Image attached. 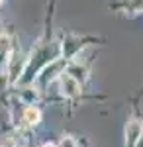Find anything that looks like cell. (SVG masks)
I'll return each instance as SVG.
<instances>
[{
  "label": "cell",
  "instance_id": "cell-7",
  "mask_svg": "<svg viewBox=\"0 0 143 147\" xmlns=\"http://www.w3.org/2000/svg\"><path fill=\"white\" fill-rule=\"evenodd\" d=\"M130 8L133 12H139L143 8V0H132V4H130Z\"/></svg>",
  "mask_w": 143,
  "mask_h": 147
},
{
  "label": "cell",
  "instance_id": "cell-1",
  "mask_svg": "<svg viewBox=\"0 0 143 147\" xmlns=\"http://www.w3.org/2000/svg\"><path fill=\"white\" fill-rule=\"evenodd\" d=\"M61 88H63V94L69 96V98H75L80 94V82L77 79H73L71 75H65L63 73V77H61Z\"/></svg>",
  "mask_w": 143,
  "mask_h": 147
},
{
  "label": "cell",
  "instance_id": "cell-2",
  "mask_svg": "<svg viewBox=\"0 0 143 147\" xmlns=\"http://www.w3.org/2000/svg\"><path fill=\"white\" fill-rule=\"evenodd\" d=\"M143 134V125L137 122V120H132L127 127H125V137H127V147H135L137 145V141H139V137Z\"/></svg>",
  "mask_w": 143,
  "mask_h": 147
},
{
  "label": "cell",
  "instance_id": "cell-9",
  "mask_svg": "<svg viewBox=\"0 0 143 147\" xmlns=\"http://www.w3.org/2000/svg\"><path fill=\"white\" fill-rule=\"evenodd\" d=\"M4 147H12V145H10V143H8V145H4Z\"/></svg>",
  "mask_w": 143,
  "mask_h": 147
},
{
  "label": "cell",
  "instance_id": "cell-10",
  "mask_svg": "<svg viewBox=\"0 0 143 147\" xmlns=\"http://www.w3.org/2000/svg\"><path fill=\"white\" fill-rule=\"evenodd\" d=\"M0 2H2V0H0Z\"/></svg>",
  "mask_w": 143,
  "mask_h": 147
},
{
  "label": "cell",
  "instance_id": "cell-3",
  "mask_svg": "<svg viewBox=\"0 0 143 147\" xmlns=\"http://www.w3.org/2000/svg\"><path fill=\"white\" fill-rule=\"evenodd\" d=\"M39 120H41V112H39V108H35V106H28L26 112H24V122H26V125H37V124H39Z\"/></svg>",
  "mask_w": 143,
  "mask_h": 147
},
{
  "label": "cell",
  "instance_id": "cell-8",
  "mask_svg": "<svg viewBox=\"0 0 143 147\" xmlns=\"http://www.w3.org/2000/svg\"><path fill=\"white\" fill-rule=\"evenodd\" d=\"M43 147H59V145H53V143H45Z\"/></svg>",
  "mask_w": 143,
  "mask_h": 147
},
{
  "label": "cell",
  "instance_id": "cell-6",
  "mask_svg": "<svg viewBox=\"0 0 143 147\" xmlns=\"http://www.w3.org/2000/svg\"><path fill=\"white\" fill-rule=\"evenodd\" d=\"M59 147H77V143H75V139H73L71 136H65L63 139H61Z\"/></svg>",
  "mask_w": 143,
  "mask_h": 147
},
{
  "label": "cell",
  "instance_id": "cell-4",
  "mask_svg": "<svg viewBox=\"0 0 143 147\" xmlns=\"http://www.w3.org/2000/svg\"><path fill=\"white\" fill-rule=\"evenodd\" d=\"M10 57V39L6 35H0V65L8 63Z\"/></svg>",
  "mask_w": 143,
  "mask_h": 147
},
{
  "label": "cell",
  "instance_id": "cell-5",
  "mask_svg": "<svg viewBox=\"0 0 143 147\" xmlns=\"http://www.w3.org/2000/svg\"><path fill=\"white\" fill-rule=\"evenodd\" d=\"M67 75H71L73 79H77L78 82L84 79V69L78 67V65H73V67H69V71H67Z\"/></svg>",
  "mask_w": 143,
  "mask_h": 147
}]
</instances>
